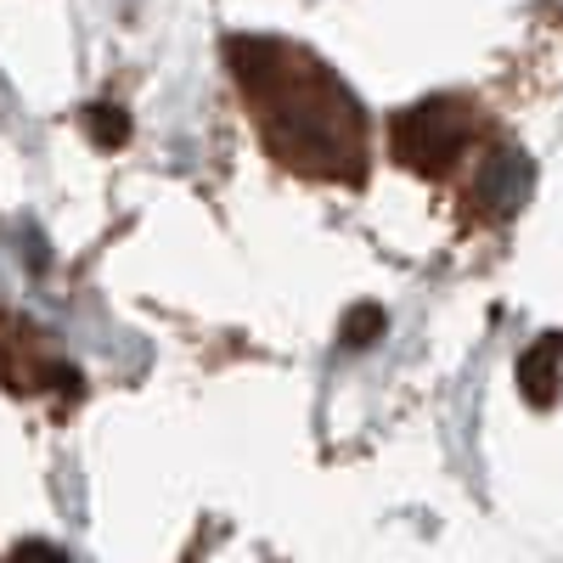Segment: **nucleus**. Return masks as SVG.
Returning a JSON list of instances; mask_svg holds the SVG:
<instances>
[{
  "instance_id": "nucleus-2",
  "label": "nucleus",
  "mask_w": 563,
  "mask_h": 563,
  "mask_svg": "<svg viewBox=\"0 0 563 563\" xmlns=\"http://www.w3.org/2000/svg\"><path fill=\"white\" fill-rule=\"evenodd\" d=\"M18 563H68V558H63L57 547H40V541H34V547H18Z\"/></svg>"
},
{
  "instance_id": "nucleus-1",
  "label": "nucleus",
  "mask_w": 563,
  "mask_h": 563,
  "mask_svg": "<svg viewBox=\"0 0 563 563\" xmlns=\"http://www.w3.org/2000/svg\"><path fill=\"white\" fill-rule=\"evenodd\" d=\"M90 124H97V135H102V147H119V141H124V119L119 113H108V108H97V113H90Z\"/></svg>"
}]
</instances>
